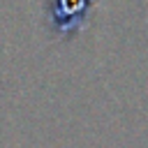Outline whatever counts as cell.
Returning a JSON list of instances; mask_svg holds the SVG:
<instances>
[{
  "label": "cell",
  "instance_id": "obj_1",
  "mask_svg": "<svg viewBox=\"0 0 148 148\" xmlns=\"http://www.w3.org/2000/svg\"><path fill=\"white\" fill-rule=\"evenodd\" d=\"M90 5V0H56V28L58 30H67V25L72 21H79L81 14L86 12V7Z\"/></svg>",
  "mask_w": 148,
  "mask_h": 148
}]
</instances>
